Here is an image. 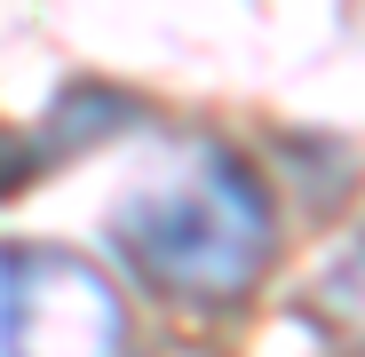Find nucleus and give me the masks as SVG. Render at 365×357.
<instances>
[{
    "label": "nucleus",
    "instance_id": "2",
    "mask_svg": "<svg viewBox=\"0 0 365 357\" xmlns=\"http://www.w3.org/2000/svg\"><path fill=\"white\" fill-rule=\"evenodd\" d=\"M0 357H128V302L88 254L0 238Z\"/></svg>",
    "mask_w": 365,
    "mask_h": 357
},
{
    "label": "nucleus",
    "instance_id": "1",
    "mask_svg": "<svg viewBox=\"0 0 365 357\" xmlns=\"http://www.w3.org/2000/svg\"><path fill=\"white\" fill-rule=\"evenodd\" d=\"M111 247L167 302L230 310L262 286V270L278 254V207H270V183L230 143L191 135L135 191H119Z\"/></svg>",
    "mask_w": 365,
    "mask_h": 357
},
{
    "label": "nucleus",
    "instance_id": "3",
    "mask_svg": "<svg viewBox=\"0 0 365 357\" xmlns=\"http://www.w3.org/2000/svg\"><path fill=\"white\" fill-rule=\"evenodd\" d=\"M302 318H310L341 357H365V230L318 270V286L302 294Z\"/></svg>",
    "mask_w": 365,
    "mask_h": 357
}]
</instances>
